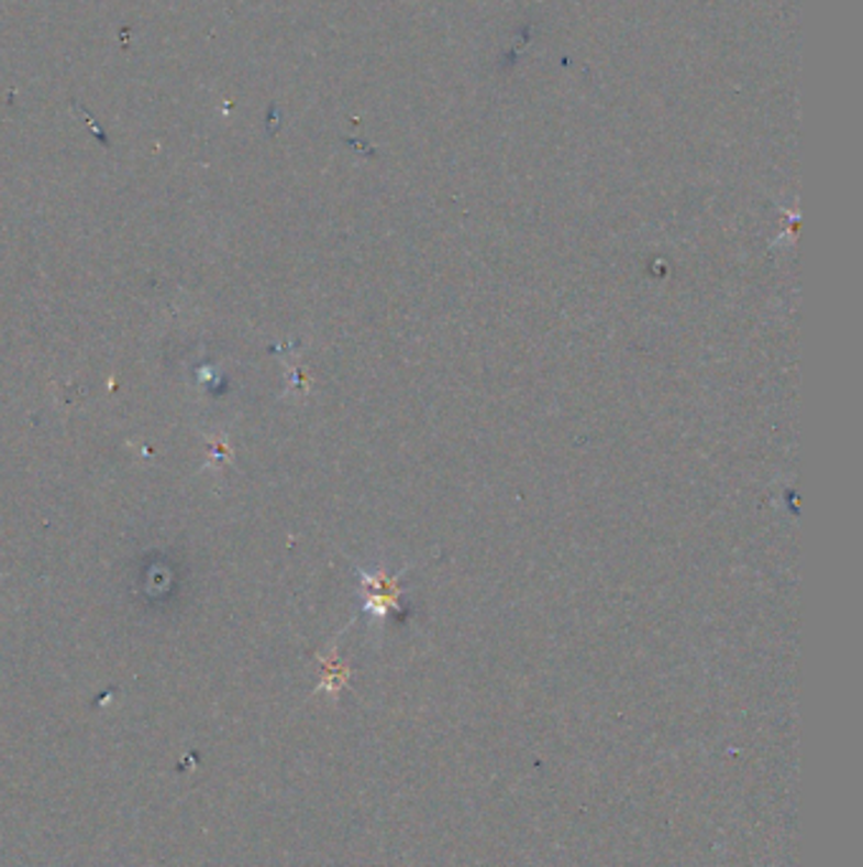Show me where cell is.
Returning <instances> with one entry per match:
<instances>
[{"label":"cell","mask_w":863,"mask_h":867,"mask_svg":"<svg viewBox=\"0 0 863 867\" xmlns=\"http://www.w3.org/2000/svg\"><path fill=\"white\" fill-rule=\"evenodd\" d=\"M363 586L367 591V604L365 608L373 614V619H388V614L396 608L400 589L398 581L388 577V573H363Z\"/></svg>","instance_id":"6da1fadb"}]
</instances>
